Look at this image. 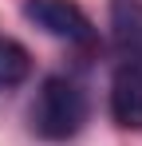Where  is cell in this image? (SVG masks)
<instances>
[{
    "label": "cell",
    "instance_id": "obj_1",
    "mask_svg": "<svg viewBox=\"0 0 142 146\" xmlns=\"http://www.w3.org/2000/svg\"><path fill=\"white\" fill-rule=\"evenodd\" d=\"M87 122V95L67 75H47L32 103V130L47 142H67Z\"/></svg>",
    "mask_w": 142,
    "mask_h": 146
},
{
    "label": "cell",
    "instance_id": "obj_2",
    "mask_svg": "<svg viewBox=\"0 0 142 146\" xmlns=\"http://www.w3.org/2000/svg\"><path fill=\"white\" fill-rule=\"evenodd\" d=\"M24 16L55 40L83 44V48L95 44V24L75 0H24Z\"/></svg>",
    "mask_w": 142,
    "mask_h": 146
},
{
    "label": "cell",
    "instance_id": "obj_3",
    "mask_svg": "<svg viewBox=\"0 0 142 146\" xmlns=\"http://www.w3.org/2000/svg\"><path fill=\"white\" fill-rule=\"evenodd\" d=\"M111 119L122 130H142V67L122 63L111 79Z\"/></svg>",
    "mask_w": 142,
    "mask_h": 146
},
{
    "label": "cell",
    "instance_id": "obj_4",
    "mask_svg": "<svg viewBox=\"0 0 142 146\" xmlns=\"http://www.w3.org/2000/svg\"><path fill=\"white\" fill-rule=\"evenodd\" d=\"M111 36L122 63L142 67V0H111Z\"/></svg>",
    "mask_w": 142,
    "mask_h": 146
},
{
    "label": "cell",
    "instance_id": "obj_5",
    "mask_svg": "<svg viewBox=\"0 0 142 146\" xmlns=\"http://www.w3.org/2000/svg\"><path fill=\"white\" fill-rule=\"evenodd\" d=\"M28 71H32V59H28L24 44H16L12 36L0 32V91L20 87L24 79H28Z\"/></svg>",
    "mask_w": 142,
    "mask_h": 146
}]
</instances>
